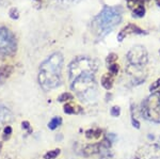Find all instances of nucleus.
<instances>
[{
    "label": "nucleus",
    "mask_w": 160,
    "mask_h": 159,
    "mask_svg": "<svg viewBox=\"0 0 160 159\" xmlns=\"http://www.w3.org/2000/svg\"><path fill=\"white\" fill-rule=\"evenodd\" d=\"M63 58L61 53H53L41 64L38 82L45 90L55 89L61 83V70Z\"/></svg>",
    "instance_id": "obj_1"
},
{
    "label": "nucleus",
    "mask_w": 160,
    "mask_h": 159,
    "mask_svg": "<svg viewBox=\"0 0 160 159\" xmlns=\"http://www.w3.org/2000/svg\"><path fill=\"white\" fill-rule=\"evenodd\" d=\"M93 73L94 72H86L72 79V89L81 101L92 102L96 97V84Z\"/></svg>",
    "instance_id": "obj_2"
},
{
    "label": "nucleus",
    "mask_w": 160,
    "mask_h": 159,
    "mask_svg": "<svg viewBox=\"0 0 160 159\" xmlns=\"http://www.w3.org/2000/svg\"><path fill=\"white\" fill-rule=\"evenodd\" d=\"M142 112L146 119L160 123V91L144 102L142 105Z\"/></svg>",
    "instance_id": "obj_3"
},
{
    "label": "nucleus",
    "mask_w": 160,
    "mask_h": 159,
    "mask_svg": "<svg viewBox=\"0 0 160 159\" xmlns=\"http://www.w3.org/2000/svg\"><path fill=\"white\" fill-rule=\"evenodd\" d=\"M17 47L16 37L9 29L0 27V55L12 56L15 53Z\"/></svg>",
    "instance_id": "obj_4"
},
{
    "label": "nucleus",
    "mask_w": 160,
    "mask_h": 159,
    "mask_svg": "<svg viewBox=\"0 0 160 159\" xmlns=\"http://www.w3.org/2000/svg\"><path fill=\"white\" fill-rule=\"evenodd\" d=\"M128 60L132 64L139 65V64H144L148 60L146 58V51L143 47H133L128 53Z\"/></svg>",
    "instance_id": "obj_5"
},
{
    "label": "nucleus",
    "mask_w": 160,
    "mask_h": 159,
    "mask_svg": "<svg viewBox=\"0 0 160 159\" xmlns=\"http://www.w3.org/2000/svg\"><path fill=\"white\" fill-rule=\"evenodd\" d=\"M130 33H143V30L136 25H132V24L127 25L122 31L120 32V34H118V41H123V38L125 37H127L128 34H130Z\"/></svg>",
    "instance_id": "obj_6"
},
{
    "label": "nucleus",
    "mask_w": 160,
    "mask_h": 159,
    "mask_svg": "<svg viewBox=\"0 0 160 159\" xmlns=\"http://www.w3.org/2000/svg\"><path fill=\"white\" fill-rule=\"evenodd\" d=\"M12 121V112L7 107L0 105V128Z\"/></svg>",
    "instance_id": "obj_7"
},
{
    "label": "nucleus",
    "mask_w": 160,
    "mask_h": 159,
    "mask_svg": "<svg viewBox=\"0 0 160 159\" xmlns=\"http://www.w3.org/2000/svg\"><path fill=\"white\" fill-rule=\"evenodd\" d=\"M13 72V67L11 65H3L0 68V81L3 82L4 80H7L10 76H11Z\"/></svg>",
    "instance_id": "obj_8"
},
{
    "label": "nucleus",
    "mask_w": 160,
    "mask_h": 159,
    "mask_svg": "<svg viewBox=\"0 0 160 159\" xmlns=\"http://www.w3.org/2000/svg\"><path fill=\"white\" fill-rule=\"evenodd\" d=\"M102 86L104 87L106 90H110L113 86V78L111 74H105L102 78Z\"/></svg>",
    "instance_id": "obj_9"
},
{
    "label": "nucleus",
    "mask_w": 160,
    "mask_h": 159,
    "mask_svg": "<svg viewBox=\"0 0 160 159\" xmlns=\"http://www.w3.org/2000/svg\"><path fill=\"white\" fill-rule=\"evenodd\" d=\"M86 136L88 139H98L102 136V130L100 129H90L86 132Z\"/></svg>",
    "instance_id": "obj_10"
},
{
    "label": "nucleus",
    "mask_w": 160,
    "mask_h": 159,
    "mask_svg": "<svg viewBox=\"0 0 160 159\" xmlns=\"http://www.w3.org/2000/svg\"><path fill=\"white\" fill-rule=\"evenodd\" d=\"M60 153H61V151L59 150V148H56V150H53V151H49V152L44 155V159H55L60 155Z\"/></svg>",
    "instance_id": "obj_11"
},
{
    "label": "nucleus",
    "mask_w": 160,
    "mask_h": 159,
    "mask_svg": "<svg viewBox=\"0 0 160 159\" xmlns=\"http://www.w3.org/2000/svg\"><path fill=\"white\" fill-rule=\"evenodd\" d=\"M61 123H62V120H61V117H53L51 121L48 123V127L50 128V129H56L58 126H60L61 125Z\"/></svg>",
    "instance_id": "obj_12"
},
{
    "label": "nucleus",
    "mask_w": 160,
    "mask_h": 159,
    "mask_svg": "<svg viewBox=\"0 0 160 159\" xmlns=\"http://www.w3.org/2000/svg\"><path fill=\"white\" fill-rule=\"evenodd\" d=\"M133 13L139 17H142L145 13V9H144L143 4H140V6H137L135 9H133Z\"/></svg>",
    "instance_id": "obj_13"
},
{
    "label": "nucleus",
    "mask_w": 160,
    "mask_h": 159,
    "mask_svg": "<svg viewBox=\"0 0 160 159\" xmlns=\"http://www.w3.org/2000/svg\"><path fill=\"white\" fill-rule=\"evenodd\" d=\"M108 68H109V72L111 75H117L118 73V70H120V66H118V63H112L108 65Z\"/></svg>",
    "instance_id": "obj_14"
},
{
    "label": "nucleus",
    "mask_w": 160,
    "mask_h": 159,
    "mask_svg": "<svg viewBox=\"0 0 160 159\" xmlns=\"http://www.w3.org/2000/svg\"><path fill=\"white\" fill-rule=\"evenodd\" d=\"M74 98V96L72 95L71 93H63V94H61L60 96H59V98H58V101L59 102H68V101H71V99H73Z\"/></svg>",
    "instance_id": "obj_15"
},
{
    "label": "nucleus",
    "mask_w": 160,
    "mask_h": 159,
    "mask_svg": "<svg viewBox=\"0 0 160 159\" xmlns=\"http://www.w3.org/2000/svg\"><path fill=\"white\" fill-rule=\"evenodd\" d=\"M64 112L68 114H74V113H77L76 109H75L74 106H72V105L69 104H66L65 106H64Z\"/></svg>",
    "instance_id": "obj_16"
},
{
    "label": "nucleus",
    "mask_w": 160,
    "mask_h": 159,
    "mask_svg": "<svg viewBox=\"0 0 160 159\" xmlns=\"http://www.w3.org/2000/svg\"><path fill=\"white\" fill-rule=\"evenodd\" d=\"M110 113H111V115H112V117H120V114H121V108H120V107H118V106L112 107V108H111Z\"/></svg>",
    "instance_id": "obj_17"
},
{
    "label": "nucleus",
    "mask_w": 160,
    "mask_h": 159,
    "mask_svg": "<svg viewBox=\"0 0 160 159\" xmlns=\"http://www.w3.org/2000/svg\"><path fill=\"white\" fill-rule=\"evenodd\" d=\"M118 60V56L115 53H111L110 56H108L107 58V62L109 64H112V63H115V61Z\"/></svg>",
    "instance_id": "obj_18"
},
{
    "label": "nucleus",
    "mask_w": 160,
    "mask_h": 159,
    "mask_svg": "<svg viewBox=\"0 0 160 159\" xmlns=\"http://www.w3.org/2000/svg\"><path fill=\"white\" fill-rule=\"evenodd\" d=\"M160 88V78L159 79H157L156 81H155V82L152 84L151 87H149V90H151V91H156V90H158Z\"/></svg>",
    "instance_id": "obj_19"
},
{
    "label": "nucleus",
    "mask_w": 160,
    "mask_h": 159,
    "mask_svg": "<svg viewBox=\"0 0 160 159\" xmlns=\"http://www.w3.org/2000/svg\"><path fill=\"white\" fill-rule=\"evenodd\" d=\"M11 132H12V128H11V126H7L6 128H4V134H6V135L10 136V135H11Z\"/></svg>",
    "instance_id": "obj_20"
},
{
    "label": "nucleus",
    "mask_w": 160,
    "mask_h": 159,
    "mask_svg": "<svg viewBox=\"0 0 160 159\" xmlns=\"http://www.w3.org/2000/svg\"><path fill=\"white\" fill-rule=\"evenodd\" d=\"M132 125H133V127H136V128H140V123L137 121L136 119H133V117H132Z\"/></svg>",
    "instance_id": "obj_21"
},
{
    "label": "nucleus",
    "mask_w": 160,
    "mask_h": 159,
    "mask_svg": "<svg viewBox=\"0 0 160 159\" xmlns=\"http://www.w3.org/2000/svg\"><path fill=\"white\" fill-rule=\"evenodd\" d=\"M22 127H24V128H29V123H28L27 121L22 122Z\"/></svg>",
    "instance_id": "obj_22"
},
{
    "label": "nucleus",
    "mask_w": 160,
    "mask_h": 159,
    "mask_svg": "<svg viewBox=\"0 0 160 159\" xmlns=\"http://www.w3.org/2000/svg\"><path fill=\"white\" fill-rule=\"evenodd\" d=\"M157 3H158L159 6H160V0H157Z\"/></svg>",
    "instance_id": "obj_23"
},
{
    "label": "nucleus",
    "mask_w": 160,
    "mask_h": 159,
    "mask_svg": "<svg viewBox=\"0 0 160 159\" xmlns=\"http://www.w3.org/2000/svg\"><path fill=\"white\" fill-rule=\"evenodd\" d=\"M135 159H140V158H135Z\"/></svg>",
    "instance_id": "obj_24"
},
{
    "label": "nucleus",
    "mask_w": 160,
    "mask_h": 159,
    "mask_svg": "<svg viewBox=\"0 0 160 159\" xmlns=\"http://www.w3.org/2000/svg\"><path fill=\"white\" fill-rule=\"evenodd\" d=\"M0 1H1V0H0Z\"/></svg>",
    "instance_id": "obj_25"
}]
</instances>
